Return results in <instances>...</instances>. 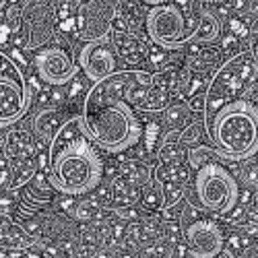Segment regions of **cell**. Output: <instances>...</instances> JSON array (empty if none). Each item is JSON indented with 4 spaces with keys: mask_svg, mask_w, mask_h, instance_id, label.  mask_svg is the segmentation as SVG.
Wrapping results in <instances>:
<instances>
[{
    "mask_svg": "<svg viewBox=\"0 0 258 258\" xmlns=\"http://www.w3.org/2000/svg\"><path fill=\"white\" fill-rule=\"evenodd\" d=\"M153 79L147 73L122 71L105 77L87 91L81 112L83 131L93 145L107 153H120L141 139V122L131 105L143 95Z\"/></svg>",
    "mask_w": 258,
    "mask_h": 258,
    "instance_id": "1",
    "label": "cell"
},
{
    "mask_svg": "<svg viewBox=\"0 0 258 258\" xmlns=\"http://www.w3.org/2000/svg\"><path fill=\"white\" fill-rule=\"evenodd\" d=\"M103 176V163L83 131L81 114L64 122L50 149V184L69 197L91 192Z\"/></svg>",
    "mask_w": 258,
    "mask_h": 258,
    "instance_id": "2",
    "label": "cell"
},
{
    "mask_svg": "<svg viewBox=\"0 0 258 258\" xmlns=\"http://www.w3.org/2000/svg\"><path fill=\"white\" fill-rule=\"evenodd\" d=\"M209 135L225 161L250 159L258 151V110L250 101L235 99L215 114Z\"/></svg>",
    "mask_w": 258,
    "mask_h": 258,
    "instance_id": "3",
    "label": "cell"
},
{
    "mask_svg": "<svg viewBox=\"0 0 258 258\" xmlns=\"http://www.w3.org/2000/svg\"><path fill=\"white\" fill-rule=\"evenodd\" d=\"M252 73H256L254 71V58H252V54H246V52L229 58L217 71V75L213 77L209 89H207V97H205L207 128L211 126L215 114H217L221 107L235 101L233 97L248 87Z\"/></svg>",
    "mask_w": 258,
    "mask_h": 258,
    "instance_id": "4",
    "label": "cell"
},
{
    "mask_svg": "<svg viewBox=\"0 0 258 258\" xmlns=\"http://www.w3.org/2000/svg\"><path fill=\"white\" fill-rule=\"evenodd\" d=\"M197 195L201 205L209 213L225 215L238 203V184L225 167L215 161H209L203 167H199Z\"/></svg>",
    "mask_w": 258,
    "mask_h": 258,
    "instance_id": "5",
    "label": "cell"
},
{
    "mask_svg": "<svg viewBox=\"0 0 258 258\" xmlns=\"http://www.w3.org/2000/svg\"><path fill=\"white\" fill-rule=\"evenodd\" d=\"M186 25V17L174 5L155 7L147 17V31L151 35L153 44L167 50H178L195 41L197 29H188Z\"/></svg>",
    "mask_w": 258,
    "mask_h": 258,
    "instance_id": "6",
    "label": "cell"
},
{
    "mask_svg": "<svg viewBox=\"0 0 258 258\" xmlns=\"http://www.w3.org/2000/svg\"><path fill=\"white\" fill-rule=\"evenodd\" d=\"M29 101L31 93L23 75L13 64V60L3 54V77H0V120H3V126L15 124L27 112Z\"/></svg>",
    "mask_w": 258,
    "mask_h": 258,
    "instance_id": "7",
    "label": "cell"
},
{
    "mask_svg": "<svg viewBox=\"0 0 258 258\" xmlns=\"http://www.w3.org/2000/svg\"><path fill=\"white\" fill-rule=\"evenodd\" d=\"M21 19H23V27L27 33V46L41 48L48 44L54 33L56 0H25Z\"/></svg>",
    "mask_w": 258,
    "mask_h": 258,
    "instance_id": "8",
    "label": "cell"
},
{
    "mask_svg": "<svg viewBox=\"0 0 258 258\" xmlns=\"http://www.w3.org/2000/svg\"><path fill=\"white\" fill-rule=\"evenodd\" d=\"M120 7V0H87L79 13L81 35L87 41L107 37L112 21Z\"/></svg>",
    "mask_w": 258,
    "mask_h": 258,
    "instance_id": "9",
    "label": "cell"
},
{
    "mask_svg": "<svg viewBox=\"0 0 258 258\" xmlns=\"http://www.w3.org/2000/svg\"><path fill=\"white\" fill-rule=\"evenodd\" d=\"M79 64L85 71V75H87V79H91L93 83L114 75L116 73V50L112 46V41L107 37L87 41L81 50Z\"/></svg>",
    "mask_w": 258,
    "mask_h": 258,
    "instance_id": "10",
    "label": "cell"
},
{
    "mask_svg": "<svg viewBox=\"0 0 258 258\" xmlns=\"http://www.w3.org/2000/svg\"><path fill=\"white\" fill-rule=\"evenodd\" d=\"M186 246L195 258H215L223 250V233L211 219H195L186 225Z\"/></svg>",
    "mask_w": 258,
    "mask_h": 258,
    "instance_id": "11",
    "label": "cell"
},
{
    "mask_svg": "<svg viewBox=\"0 0 258 258\" xmlns=\"http://www.w3.org/2000/svg\"><path fill=\"white\" fill-rule=\"evenodd\" d=\"M35 69L41 81H46L50 85H67L75 79L79 71L73 58L60 48H48L44 52H39L35 58Z\"/></svg>",
    "mask_w": 258,
    "mask_h": 258,
    "instance_id": "12",
    "label": "cell"
},
{
    "mask_svg": "<svg viewBox=\"0 0 258 258\" xmlns=\"http://www.w3.org/2000/svg\"><path fill=\"white\" fill-rule=\"evenodd\" d=\"M33 244V238L27 235L19 225H15L9 217L3 215V246L7 248H27Z\"/></svg>",
    "mask_w": 258,
    "mask_h": 258,
    "instance_id": "13",
    "label": "cell"
},
{
    "mask_svg": "<svg viewBox=\"0 0 258 258\" xmlns=\"http://www.w3.org/2000/svg\"><path fill=\"white\" fill-rule=\"evenodd\" d=\"M217 37H219V21L211 13L203 11L201 23H199L197 33H195V41H199V44H211V41H215Z\"/></svg>",
    "mask_w": 258,
    "mask_h": 258,
    "instance_id": "14",
    "label": "cell"
},
{
    "mask_svg": "<svg viewBox=\"0 0 258 258\" xmlns=\"http://www.w3.org/2000/svg\"><path fill=\"white\" fill-rule=\"evenodd\" d=\"M242 258H258V244L248 246V248L242 252Z\"/></svg>",
    "mask_w": 258,
    "mask_h": 258,
    "instance_id": "15",
    "label": "cell"
},
{
    "mask_svg": "<svg viewBox=\"0 0 258 258\" xmlns=\"http://www.w3.org/2000/svg\"><path fill=\"white\" fill-rule=\"evenodd\" d=\"M252 58H254V71L258 73V41H256V46H254V52H252Z\"/></svg>",
    "mask_w": 258,
    "mask_h": 258,
    "instance_id": "16",
    "label": "cell"
},
{
    "mask_svg": "<svg viewBox=\"0 0 258 258\" xmlns=\"http://www.w3.org/2000/svg\"><path fill=\"white\" fill-rule=\"evenodd\" d=\"M145 3H149V5H153V7H161V5H167L169 0H145Z\"/></svg>",
    "mask_w": 258,
    "mask_h": 258,
    "instance_id": "17",
    "label": "cell"
},
{
    "mask_svg": "<svg viewBox=\"0 0 258 258\" xmlns=\"http://www.w3.org/2000/svg\"><path fill=\"white\" fill-rule=\"evenodd\" d=\"M215 258H233V254L229 252V250H221L217 256H215Z\"/></svg>",
    "mask_w": 258,
    "mask_h": 258,
    "instance_id": "18",
    "label": "cell"
},
{
    "mask_svg": "<svg viewBox=\"0 0 258 258\" xmlns=\"http://www.w3.org/2000/svg\"><path fill=\"white\" fill-rule=\"evenodd\" d=\"M201 3H223V0H201Z\"/></svg>",
    "mask_w": 258,
    "mask_h": 258,
    "instance_id": "19",
    "label": "cell"
}]
</instances>
